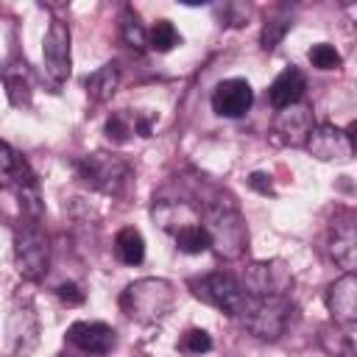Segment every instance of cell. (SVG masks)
Returning a JSON list of instances; mask_svg holds the SVG:
<instances>
[{"label": "cell", "mask_w": 357, "mask_h": 357, "mask_svg": "<svg viewBox=\"0 0 357 357\" xmlns=\"http://www.w3.org/2000/svg\"><path fill=\"white\" fill-rule=\"evenodd\" d=\"M204 231L209 237V248L220 259H237L248 248V229L243 215L231 201H212L204 212Z\"/></svg>", "instance_id": "1"}, {"label": "cell", "mask_w": 357, "mask_h": 357, "mask_svg": "<svg viewBox=\"0 0 357 357\" xmlns=\"http://www.w3.org/2000/svg\"><path fill=\"white\" fill-rule=\"evenodd\" d=\"M173 301H176L173 284L167 279H159V276L137 279L120 293V310L137 324L162 321L173 310Z\"/></svg>", "instance_id": "2"}, {"label": "cell", "mask_w": 357, "mask_h": 357, "mask_svg": "<svg viewBox=\"0 0 357 357\" xmlns=\"http://www.w3.org/2000/svg\"><path fill=\"white\" fill-rule=\"evenodd\" d=\"M75 170L86 187L103 195H123L126 187L131 184V165L114 153H103V151L86 153L75 162Z\"/></svg>", "instance_id": "3"}, {"label": "cell", "mask_w": 357, "mask_h": 357, "mask_svg": "<svg viewBox=\"0 0 357 357\" xmlns=\"http://www.w3.org/2000/svg\"><path fill=\"white\" fill-rule=\"evenodd\" d=\"M190 290L195 298H201L204 304L237 318L245 315L251 307V296L245 293L243 282L234 279L231 273H206L201 279H190Z\"/></svg>", "instance_id": "4"}, {"label": "cell", "mask_w": 357, "mask_h": 357, "mask_svg": "<svg viewBox=\"0 0 357 357\" xmlns=\"http://www.w3.org/2000/svg\"><path fill=\"white\" fill-rule=\"evenodd\" d=\"M47 259H50V243L42 229V220L22 218V223L14 234V262H17L20 276L28 282L42 279L47 271Z\"/></svg>", "instance_id": "5"}, {"label": "cell", "mask_w": 357, "mask_h": 357, "mask_svg": "<svg viewBox=\"0 0 357 357\" xmlns=\"http://www.w3.org/2000/svg\"><path fill=\"white\" fill-rule=\"evenodd\" d=\"M293 301L290 296H273V298H251L245 318V329L259 340H279L290 321H293Z\"/></svg>", "instance_id": "6"}, {"label": "cell", "mask_w": 357, "mask_h": 357, "mask_svg": "<svg viewBox=\"0 0 357 357\" xmlns=\"http://www.w3.org/2000/svg\"><path fill=\"white\" fill-rule=\"evenodd\" d=\"M243 287L251 298H273L287 296L293 287V273L282 259H259L245 268Z\"/></svg>", "instance_id": "7"}, {"label": "cell", "mask_w": 357, "mask_h": 357, "mask_svg": "<svg viewBox=\"0 0 357 357\" xmlns=\"http://www.w3.org/2000/svg\"><path fill=\"white\" fill-rule=\"evenodd\" d=\"M70 25L64 20H50L47 25V33H45V42H42V64H45V73L56 81V84H64L70 78V70H73V59H70Z\"/></svg>", "instance_id": "8"}, {"label": "cell", "mask_w": 357, "mask_h": 357, "mask_svg": "<svg viewBox=\"0 0 357 357\" xmlns=\"http://www.w3.org/2000/svg\"><path fill=\"white\" fill-rule=\"evenodd\" d=\"M304 148L318 162H349L354 156V137L346 128H337L332 123L312 126Z\"/></svg>", "instance_id": "9"}, {"label": "cell", "mask_w": 357, "mask_h": 357, "mask_svg": "<svg viewBox=\"0 0 357 357\" xmlns=\"http://www.w3.org/2000/svg\"><path fill=\"white\" fill-rule=\"evenodd\" d=\"M67 343L75 346L81 354L103 357L117 346V335L109 324L100 321H75L67 329Z\"/></svg>", "instance_id": "10"}, {"label": "cell", "mask_w": 357, "mask_h": 357, "mask_svg": "<svg viewBox=\"0 0 357 357\" xmlns=\"http://www.w3.org/2000/svg\"><path fill=\"white\" fill-rule=\"evenodd\" d=\"M254 103V89L245 78H226L212 92V112L218 117H243Z\"/></svg>", "instance_id": "11"}, {"label": "cell", "mask_w": 357, "mask_h": 357, "mask_svg": "<svg viewBox=\"0 0 357 357\" xmlns=\"http://www.w3.org/2000/svg\"><path fill=\"white\" fill-rule=\"evenodd\" d=\"M326 307L337 326L354 329V324H357V279H354V273H343L340 279H335L329 284Z\"/></svg>", "instance_id": "12"}, {"label": "cell", "mask_w": 357, "mask_h": 357, "mask_svg": "<svg viewBox=\"0 0 357 357\" xmlns=\"http://www.w3.org/2000/svg\"><path fill=\"white\" fill-rule=\"evenodd\" d=\"M312 126H315L312 106L304 103V100L296 103V106L279 109L276 117H273V134H279V139L287 142V145H304Z\"/></svg>", "instance_id": "13"}, {"label": "cell", "mask_w": 357, "mask_h": 357, "mask_svg": "<svg viewBox=\"0 0 357 357\" xmlns=\"http://www.w3.org/2000/svg\"><path fill=\"white\" fill-rule=\"evenodd\" d=\"M329 254L346 273H354V265H357V231H354V215L351 212H343L340 218L332 220Z\"/></svg>", "instance_id": "14"}, {"label": "cell", "mask_w": 357, "mask_h": 357, "mask_svg": "<svg viewBox=\"0 0 357 357\" xmlns=\"http://www.w3.org/2000/svg\"><path fill=\"white\" fill-rule=\"evenodd\" d=\"M304 92H307V78H304V73L298 70V67H284L276 78H273V84H271V89H268V100H271V106L279 112V109H287V106H296V103H301L304 100Z\"/></svg>", "instance_id": "15"}, {"label": "cell", "mask_w": 357, "mask_h": 357, "mask_svg": "<svg viewBox=\"0 0 357 357\" xmlns=\"http://www.w3.org/2000/svg\"><path fill=\"white\" fill-rule=\"evenodd\" d=\"M153 220L165 229V231H178V229H187V226H198L201 218H198V209L187 201H167V198H159L153 204Z\"/></svg>", "instance_id": "16"}, {"label": "cell", "mask_w": 357, "mask_h": 357, "mask_svg": "<svg viewBox=\"0 0 357 357\" xmlns=\"http://www.w3.org/2000/svg\"><path fill=\"white\" fill-rule=\"evenodd\" d=\"M8 337H11L14 354H20V357H25L36 346V340H39V321H36L31 307L11 312V318H8Z\"/></svg>", "instance_id": "17"}, {"label": "cell", "mask_w": 357, "mask_h": 357, "mask_svg": "<svg viewBox=\"0 0 357 357\" xmlns=\"http://www.w3.org/2000/svg\"><path fill=\"white\" fill-rule=\"evenodd\" d=\"M117 84H120V67H117L114 61H109V64H103V67H98L95 73L86 75L84 89H86L89 100L106 103V100L117 92Z\"/></svg>", "instance_id": "18"}, {"label": "cell", "mask_w": 357, "mask_h": 357, "mask_svg": "<svg viewBox=\"0 0 357 357\" xmlns=\"http://www.w3.org/2000/svg\"><path fill=\"white\" fill-rule=\"evenodd\" d=\"M28 64L25 61H8L3 70V81L8 89V100L14 106H28L31 103V78H28Z\"/></svg>", "instance_id": "19"}, {"label": "cell", "mask_w": 357, "mask_h": 357, "mask_svg": "<svg viewBox=\"0 0 357 357\" xmlns=\"http://www.w3.org/2000/svg\"><path fill=\"white\" fill-rule=\"evenodd\" d=\"M114 254L123 265H139L145 259V240L139 234V229L126 226L114 234Z\"/></svg>", "instance_id": "20"}, {"label": "cell", "mask_w": 357, "mask_h": 357, "mask_svg": "<svg viewBox=\"0 0 357 357\" xmlns=\"http://www.w3.org/2000/svg\"><path fill=\"white\" fill-rule=\"evenodd\" d=\"M28 170H31L28 162H25L8 142L0 139V187H11V190H14V184H17Z\"/></svg>", "instance_id": "21"}, {"label": "cell", "mask_w": 357, "mask_h": 357, "mask_svg": "<svg viewBox=\"0 0 357 357\" xmlns=\"http://www.w3.org/2000/svg\"><path fill=\"white\" fill-rule=\"evenodd\" d=\"M321 346H324L329 354H335V357H357L351 329H343V326H337V324H335V329H332V326H324V329H321Z\"/></svg>", "instance_id": "22"}, {"label": "cell", "mask_w": 357, "mask_h": 357, "mask_svg": "<svg viewBox=\"0 0 357 357\" xmlns=\"http://www.w3.org/2000/svg\"><path fill=\"white\" fill-rule=\"evenodd\" d=\"M120 36H123V42H126L128 47H134V50H139V53L148 47V31H145V25L139 22V17H137L134 8H126V11H123V17H120Z\"/></svg>", "instance_id": "23"}, {"label": "cell", "mask_w": 357, "mask_h": 357, "mask_svg": "<svg viewBox=\"0 0 357 357\" xmlns=\"http://www.w3.org/2000/svg\"><path fill=\"white\" fill-rule=\"evenodd\" d=\"M176 45H181V33L176 31V25L170 20H159L151 31H148V47L156 53H167Z\"/></svg>", "instance_id": "24"}, {"label": "cell", "mask_w": 357, "mask_h": 357, "mask_svg": "<svg viewBox=\"0 0 357 357\" xmlns=\"http://www.w3.org/2000/svg\"><path fill=\"white\" fill-rule=\"evenodd\" d=\"M176 248L181 254H204L209 248V237L204 231V226H187V229H178L176 231Z\"/></svg>", "instance_id": "25"}, {"label": "cell", "mask_w": 357, "mask_h": 357, "mask_svg": "<svg viewBox=\"0 0 357 357\" xmlns=\"http://www.w3.org/2000/svg\"><path fill=\"white\" fill-rule=\"evenodd\" d=\"M103 131H106V137H109L114 145L128 142L131 134H134V114H128V112H112V114L106 117Z\"/></svg>", "instance_id": "26"}, {"label": "cell", "mask_w": 357, "mask_h": 357, "mask_svg": "<svg viewBox=\"0 0 357 357\" xmlns=\"http://www.w3.org/2000/svg\"><path fill=\"white\" fill-rule=\"evenodd\" d=\"M212 349V335L201 326H192L187 329L181 337H178V351L190 354V357H198V354H206Z\"/></svg>", "instance_id": "27"}, {"label": "cell", "mask_w": 357, "mask_h": 357, "mask_svg": "<svg viewBox=\"0 0 357 357\" xmlns=\"http://www.w3.org/2000/svg\"><path fill=\"white\" fill-rule=\"evenodd\" d=\"M307 59H310V64L315 67V70H337L340 67V53L329 45V42H318V45H312L310 50H307Z\"/></svg>", "instance_id": "28"}, {"label": "cell", "mask_w": 357, "mask_h": 357, "mask_svg": "<svg viewBox=\"0 0 357 357\" xmlns=\"http://www.w3.org/2000/svg\"><path fill=\"white\" fill-rule=\"evenodd\" d=\"M290 20H284V17H279V20H268L265 25H262V33H259V45L265 47V50H273L282 39H284V33L290 31Z\"/></svg>", "instance_id": "29"}, {"label": "cell", "mask_w": 357, "mask_h": 357, "mask_svg": "<svg viewBox=\"0 0 357 357\" xmlns=\"http://www.w3.org/2000/svg\"><path fill=\"white\" fill-rule=\"evenodd\" d=\"M56 296H59L67 307H78V304H84V290H81L75 282H64V284H59V287H56Z\"/></svg>", "instance_id": "30"}, {"label": "cell", "mask_w": 357, "mask_h": 357, "mask_svg": "<svg viewBox=\"0 0 357 357\" xmlns=\"http://www.w3.org/2000/svg\"><path fill=\"white\" fill-rule=\"evenodd\" d=\"M248 184H251L257 192H262V195H273V184H271V176H265V173H251Z\"/></svg>", "instance_id": "31"}]
</instances>
